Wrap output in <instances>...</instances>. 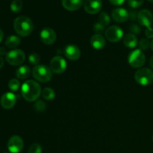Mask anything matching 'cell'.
Instances as JSON below:
<instances>
[{
  "mask_svg": "<svg viewBox=\"0 0 153 153\" xmlns=\"http://www.w3.org/2000/svg\"><path fill=\"white\" fill-rule=\"evenodd\" d=\"M41 93L40 85L34 80L26 81L21 87V94L27 102L37 101Z\"/></svg>",
  "mask_w": 153,
  "mask_h": 153,
  "instance_id": "cell-1",
  "label": "cell"
},
{
  "mask_svg": "<svg viewBox=\"0 0 153 153\" xmlns=\"http://www.w3.org/2000/svg\"><path fill=\"white\" fill-rule=\"evenodd\" d=\"M13 28L18 35L27 37L33 31L34 25L31 19L25 16H19L14 19Z\"/></svg>",
  "mask_w": 153,
  "mask_h": 153,
  "instance_id": "cell-2",
  "label": "cell"
},
{
  "mask_svg": "<svg viewBox=\"0 0 153 153\" xmlns=\"http://www.w3.org/2000/svg\"><path fill=\"white\" fill-rule=\"evenodd\" d=\"M32 76L37 82L46 83L52 79V71L45 64H38L33 68Z\"/></svg>",
  "mask_w": 153,
  "mask_h": 153,
  "instance_id": "cell-3",
  "label": "cell"
},
{
  "mask_svg": "<svg viewBox=\"0 0 153 153\" xmlns=\"http://www.w3.org/2000/svg\"><path fill=\"white\" fill-rule=\"evenodd\" d=\"M134 79L140 85L146 86L153 83V72L148 68H140L134 74Z\"/></svg>",
  "mask_w": 153,
  "mask_h": 153,
  "instance_id": "cell-4",
  "label": "cell"
},
{
  "mask_svg": "<svg viewBox=\"0 0 153 153\" xmlns=\"http://www.w3.org/2000/svg\"><path fill=\"white\" fill-rule=\"evenodd\" d=\"M128 64L133 68H140L146 62V56L140 49H135L130 52L128 58Z\"/></svg>",
  "mask_w": 153,
  "mask_h": 153,
  "instance_id": "cell-5",
  "label": "cell"
},
{
  "mask_svg": "<svg viewBox=\"0 0 153 153\" xmlns=\"http://www.w3.org/2000/svg\"><path fill=\"white\" fill-rule=\"evenodd\" d=\"M25 55L21 49H13L6 55V61L12 66L20 65L25 61Z\"/></svg>",
  "mask_w": 153,
  "mask_h": 153,
  "instance_id": "cell-6",
  "label": "cell"
},
{
  "mask_svg": "<svg viewBox=\"0 0 153 153\" xmlns=\"http://www.w3.org/2000/svg\"><path fill=\"white\" fill-rule=\"evenodd\" d=\"M105 36L108 41L111 43H117L123 38V31L119 26L112 25L106 29L105 31Z\"/></svg>",
  "mask_w": 153,
  "mask_h": 153,
  "instance_id": "cell-7",
  "label": "cell"
},
{
  "mask_svg": "<svg viewBox=\"0 0 153 153\" xmlns=\"http://www.w3.org/2000/svg\"><path fill=\"white\" fill-rule=\"evenodd\" d=\"M50 69L52 73L61 74L67 69V62L61 56H55L50 61Z\"/></svg>",
  "mask_w": 153,
  "mask_h": 153,
  "instance_id": "cell-8",
  "label": "cell"
},
{
  "mask_svg": "<svg viewBox=\"0 0 153 153\" xmlns=\"http://www.w3.org/2000/svg\"><path fill=\"white\" fill-rule=\"evenodd\" d=\"M23 146V140L18 135L12 136L7 142V149L11 153H19L22 152Z\"/></svg>",
  "mask_w": 153,
  "mask_h": 153,
  "instance_id": "cell-9",
  "label": "cell"
},
{
  "mask_svg": "<svg viewBox=\"0 0 153 153\" xmlns=\"http://www.w3.org/2000/svg\"><path fill=\"white\" fill-rule=\"evenodd\" d=\"M102 7V0H85L84 8L90 14H96L101 10Z\"/></svg>",
  "mask_w": 153,
  "mask_h": 153,
  "instance_id": "cell-10",
  "label": "cell"
},
{
  "mask_svg": "<svg viewBox=\"0 0 153 153\" xmlns=\"http://www.w3.org/2000/svg\"><path fill=\"white\" fill-rule=\"evenodd\" d=\"M40 40L44 44L52 45L56 41L57 36L55 31L51 28H44L40 34Z\"/></svg>",
  "mask_w": 153,
  "mask_h": 153,
  "instance_id": "cell-11",
  "label": "cell"
},
{
  "mask_svg": "<svg viewBox=\"0 0 153 153\" xmlns=\"http://www.w3.org/2000/svg\"><path fill=\"white\" fill-rule=\"evenodd\" d=\"M137 22L143 26L149 28L153 22V15L149 10H142L138 13L137 16Z\"/></svg>",
  "mask_w": 153,
  "mask_h": 153,
  "instance_id": "cell-12",
  "label": "cell"
},
{
  "mask_svg": "<svg viewBox=\"0 0 153 153\" xmlns=\"http://www.w3.org/2000/svg\"><path fill=\"white\" fill-rule=\"evenodd\" d=\"M16 102V97L13 93L7 92L3 94L0 100V104L4 109H11Z\"/></svg>",
  "mask_w": 153,
  "mask_h": 153,
  "instance_id": "cell-13",
  "label": "cell"
},
{
  "mask_svg": "<svg viewBox=\"0 0 153 153\" xmlns=\"http://www.w3.org/2000/svg\"><path fill=\"white\" fill-rule=\"evenodd\" d=\"M64 55L71 61H76L81 57V50L76 45H68L64 49Z\"/></svg>",
  "mask_w": 153,
  "mask_h": 153,
  "instance_id": "cell-14",
  "label": "cell"
},
{
  "mask_svg": "<svg viewBox=\"0 0 153 153\" xmlns=\"http://www.w3.org/2000/svg\"><path fill=\"white\" fill-rule=\"evenodd\" d=\"M111 16L115 22H123L128 20V19L129 18V13L128 12V10L123 7H118V8H115L112 11Z\"/></svg>",
  "mask_w": 153,
  "mask_h": 153,
  "instance_id": "cell-15",
  "label": "cell"
},
{
  "mask_svg": "<svg viewBox=\"0 0 153 153\" xmlns=\"http://www.w3.org/2000/svg\"><path fill=\"white\" fill-rule=\"evenodd\" d=\"M91 44L94 49H102L105 46V39L102 34H96L91 37Z\"/></svg>",
  "mask_w": 153,
  "mask_h": 153,
  "instance_id": "cell-16",
  "label": "cell"
},
{
  "mask_svg": "<svg viewBox=\"0 0 153 153\" xmlns=\"http://www.w3.org/2000/svg\"><path fill=\"white\" fill-rule=\"evenodd\" d=\"M84 0H62V5L70 11L77 10L82 7Z\"/></svg>",
  "mask_w": 153,
  "mask_h": 153,
  "instance_id": "cell-17",
  "label": "cell"
},
{
  "mask_svg": "<svg viewBox=\"0 0 153 153\" xmlns=\"http://www.w3.org/2000/svg\"><path fill=\"white\" fill-rule=\"evenodd\" d=\"M123 43L126 47L133 49L137 44V37H136L135 34H132V33L127 34L123 38Z\"/></svg>",
  "mask_w": 153,
  "mask_h": 153,
  "instance_id": "cell-18",
  "label": "cell"
},
{
  "mask_svg": "<svg viewBox=\"0 0 153 153\" xmlns=\"http://www.w3.org/2000/svg\"><path fill=\"white\" fill-rule=\"evenodd\" d=\"M30 73H31V70L29 67L26 65L21 66L16 70V76L19 79H25L30 76Z\"/></svg>",
  "mask_w": 153,
  "mask_h": 153,
  "instance_id": "cell-19",
  "label": "cell"
},
{
  "mask_svg": "<svg viewBox=\"0 0 153 153\" xmlns=\"http://www.w3.org/2000/svg\"><path fill=\"white\" fill-rule=\"evenodd\" d=\"M21 40L18 36L10 35L6 39L5 46L9 49H13V48L17 47L20 43Z\"/></svg>",
  "mask_w": 153,
  "mask_h": 153,
  "instance_id": "cell-20",
  "label": "cell"
},
{
  "mask_svg": "<svg viewBox=\"0 0 153 153\" xmlns=\"http://www.w3.org/2000/svg\"><path fill=\"white\" fill-rule=\"evenodd\" d=\"M42 97L44 100H47V101H51V100H54L55 97V93L53 89L51 88H46L42 91Z\"/></svg>",
  "mask_w": 153,
  "mask_h": 153,
  "instance_id": "cell-21",
  "label": "cell"
},
{
  "mask_svg": "<svg viewBox=\"0 0 153 153\" xmlns=\"http://www.w3.org/2000/svg\"><path fill=\"white\" fill-rule=\"evenodd\" d=\"M23 3L22 0H13L10 4V10L14 13L19 12L22 8Z\"/></svg>",
  "mask_w": 153,
  "mask_h": 153,
  "instance_id": "cell-22",
  "label": "cell"
},
{
  "mask_svg": "<svg viewBox=\"0 0 153 153\" xmlns=\"http://www.w3.org/2000/svg\"><path fill=\"white\" fill-rule=\"evenodd\" d=\"M110 22L111 18L109 15L107 13H105V12H102L101 14L100 15V17H99V22H100L102 25H103L105 27L110 23Z\"/></svg>",
  "mask_w": 153,
  "mask_h": 153,
  "instance_id": "cell-23",
  "label": "cell"
},
{
  "mask_svg": "<svg viewBox=\"0 0 153 153\" xmlns=\"http://www.w3.org/2000/svg\"><path fill=\"white\" fill-rule=\"evenodd\" d=\"M19 87H20V82L19 80L16 79H10V82H8V88L11 91L13 92H16L19 89Z\"/></svg>",
  "mask_w": 153,
  "mask_h": 153,
  "instance_id": "cell-24",
  "label": "cell"
},
{
  "mask_svg": "<svg viewBox=\"0 0 153 153\" xmlns=\"http://www.w3.org/2000/svg\"><path fill=\"white\" fill-rule=\"evenodd\" d=\"M28 62L30 63V64L34 66V67L38 65L39 62H40V56H39L38 54L34 53V52L31 53L28 56Z\"/></svg>",
  "mask_w": 153,
  "mask_h": 153,
  "instance_id": "cell-25",
  "label": "cell"
},
{
  "mask_svg": "<svg viewBox=\"0 0 153 153\" xmlns=\"http://www.w3.org/2000/svg\"><path fill=\"white\" fill-rule=\"evenodd\" d=\"M34 109L37 111V112H43L46 108V105L45 102L41 100H37L35 102L34 105Z\"/></svg>",
  "mask_w": 153,
  "mask_h": 153,
  "instance_id": "cell-26",
  "label": "cell"
},
{
  "mask_svg": "<svg viewBox=\"0 0 153 153\" xmlns=\"http://www.w3.org/2000/svg\"><path fill=\"white\" fill-rule=\"evenodd\" d=\"M28 153H42V146L39 143H32L28 149Z\"/></svg>",
  "mask_w": 153,
  "mask_h": 153,
  "instance_id": "cell-27",
  "label": "cell"
},
{
  "mask_svg": "<svg viewBox=\"0 0 153 153\" xmlns=\"http://www.w3.org/2000/svg\"><path fill=\"white\" fill-rule=\"evenodd\" d=\"M144 2V0H128V4L132 8H137L140 7Z\"/></svg>",
  "mask_w": 153,
  "mask_h": 153,
  "instance_id": "cell-28",
  "label": "cell"
},
{
  "mask_svg": "<svg viewBox=\"0 0 153 153\" xmlns=\"http://www.w3.org/2000/svg\"><path fill=\"white\" fill-rule=\"evenodd\" d=\"M139 47L140 50H146L149 47H150V42L146 38L141 39L139 43Z\"/></svg>",
  "mask_w": 153,
  "mask_h": 153,
  "instance_id": "cell-29",
  "label": "cell"
},
{
  "mask_svg": "<svg viewBox=\"0 0 153 153\" xmlns=\"http://www.w3.org/2000/svg\"><path fill=\"white\" fill-rule=\"evenodd\" d=\"M94 30L95 32H97V34H101L102 33L105 31V26L103 25H102L100 22H98L94 24Z\"/></svg>",
  "mask_w": 153,
  "mask_h": 153,
  "instance_id": "cell-30",
  "label": "cell"
},
{
  "mask_svg": "<svg viewBox=\"0 0 153 153\" xmlns=\"http://www.w3.org/2000/svg\"><path fill=\"white\" fill-rule=\"evenodd\" d=\"M130 31L132 32V34H140V28L137 25H135V24H133L130 26Z\"/></svg>",
  "mask_w": 153,
  "mask_h": 153,
  "instance_id": "cell-31",
  "label": "cell"
},
{
  "mask_svg": "<svg viewBox=\"0 0 153 153\" xmlns=\"http://www.w3.org/2000/svg\"><path fill=\"white\" fill-rule=\"evenodd\" d=\"M145 35L149 39L153 38V28L151 27L146 28V31H145Z\"/></svg>",
  "mask_w": 153,
  "mask_h": 153,
  "instance_id": "cell-32",
  "label": "cell"
},
{
  "mask_svg": "<svg viewBox=\"0 0 153 153\" xmlns=\"http://www.w3.org/2000/svg\"><path fill=\"white\" fill-rule=\"evenodd\" d=\"M109 1L111 2V4H114V5L120 6L123 4L125 0H109Z\"/></svg>",
  "mask_w": 153,
  "mask_h": 153,
  "instance_id": "cell-33",
  "label": "cell"
},
{
  "mask_svg": "<svg viewBox=\"0 0 153 153\" xmlns=\"http://www.w3.org/2000/svg\"><path fill=\"white\" fill-rule=\"evenodd\" d=\"M7 55V52H6L5 48L0 47V55Z\"/></svg>",
  "mask_w": 153,
  "mask_h": 153,
  "instance_id": "cell-34",
  "label": "cell"
},
{
  "mask_svg": "<svg viewBox=\"0 0 153 153\" xmlns=\"http://www.w3.org/2000/svg\"><path fill=\"white\" fill-rule=\"evenodd\" d=\"M3 38H4V33H3L2 30L0 29V43L2 41Z\"/></svg>",
  "mask_w": 153,
  "mask_h": 153,
  "instance_id": "cell-35",
  "label": "cell"
},
{
  "mask_svg": "<svg viewBox=\"0 0 153 153\" xmlns=\"http://www.w3.org/2000/svg\"><path fill=\"white\" fill-rule=\"evenodd\" d=\"M4 59H3L1 57H0V69L2 68V67L4 66Z\"/></svg>",
  "mask_w": 153,
  "mask_h": 153,
  "instance_id": "cell-36",
  "label": "cell"
},
{
  "mask_svg": "<svg viewBox=\"0 0 153 153\" xmlns=\"http://www.w3.org/2000/svg\"><path fill=\"white\" fill-rule=\"evenodd\" d=\"M149 64H150V67L153 69V55L151 57L150 60H149Z\"/></svg>",
  "mask_w": 153,
  "mask_h": 153,
  "instance_id": "cell-37",
  "label": "cell"
},
{
  "mask_svg": "<svg viewBox=\"0 0 153 153\" xmlns=\"http://www.w3.org/2000/svg\"><path fill=\"white\" fill-rule=\"evenodd\" d=\"M150 48H151V49L153 51V40L150 42Z\"/></svg>",
  "mask_w": 153,
  "mask_h": 153,
  "instance_id": "cell-38",
  "label": "cell"
},
{
  "mask_svg": "<svg viewBox=\"0 0 153 153\" xmlns=\"http://www.w3.org/2000/svg\"><path fill=\"white\" fill-rule=\"evenodd\" d=\"M148 1H150V2L153 3V0H148Z\"/></svg>",
  "mask_w": 153,
  "mask_h": 153,
  "instance_id": "cell-39",
  "label": "cell"
},
{
  "mask_svg": "<svg viewBox=\"0 0 153 153\" xmlns=\"http://www.w3.org/2000/svg\"><path fill=\"white\" fill-rule=\"evenodd\" d=\"M152 141H153V135H152Z\"/></svg>",
  "mask_w": 153,
  "mask_h": 153,
  "instance_id": "cell-40",
  "label": "cell"
},
{
  "mask_svg": "<svg viewBox=\"0 0 153 153\" xmlns=\"http://www.w3.org/2000/svg\"><path fill=\"white\" fill-rule=\"evenodd\" d=\"M4 153H8V152H4Z\"/></svg>",
  "mask_w": 153,
  "mask_h": 153,
  "instance_id": "cell-41",
  "label": "cell"
}]
</instances>
